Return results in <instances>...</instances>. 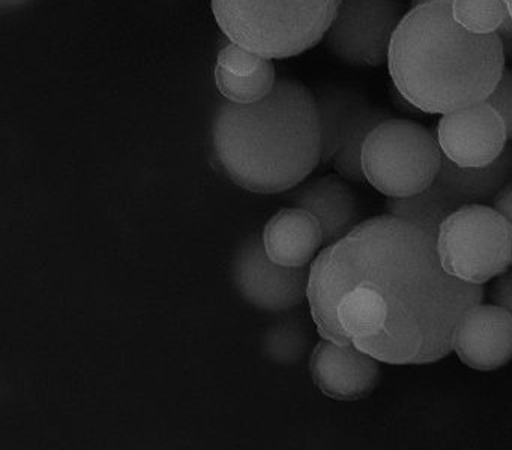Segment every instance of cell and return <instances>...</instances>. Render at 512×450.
I'll return each instance as SVG.
<instances>
[{"label":"cell","mask_w":512,"mask_h":450,"mask_svg":"<svg viewBox=\"0 0 512 450\" xmlns=\"http://www.w3.org/2000/svg\"><path fill=\"white\" fill-rule=\"evenodd\" d=\"M359 282L373 285L388 303L385 330L358 342L383 363L427 365L452 351L461 315L482 303V285L445 272L436 237L394 216H374L334 243Z\"/></svg>","instance_id":"cell-1"},{"label":"cell","mask_w":512,"mask_h":450,"mask_svg":"<svg viewBox=\"0 0 512 450\" xmlns=\"http://www.w3.org/2000/svg\"><path fill=\"white\" fill-rule=\"evenodd\" d=\"M211 140L218 167L235 185L256 194L290 191L322 158L313 90L283 77L262 101L223 102L212 122Z\"/></svg>","instance_id":"cell-2"},{"label":"cell","mask_w":512,"mask_h":450,"mask_svg":"<svg viewBox=\"0 0 512 450\" xmlns=\"http://www.w3.org/2000/svg\"><path fill=\"white\" fill-rule=\"evenodd\" d=\"M497 33L476 35L455 21L449 0L413 6L389 47L388 69L418 110L446 114L485 101L505 69Z\"/></svg>","instance_id":"cell-3"},{"label":"cell","mask_w":512,"mask_h":450,"mask_svg":"<svg viewBox=\"0 0 512 450\" xmlns=\"http://www.w3.org/2000/svg\"><path fill=\"white\" fill-rule=\"evenodd\" d=\"M340 0H211L229 41L266 59L299 56L325 39Z\"/></svg>","instance_id":"cell-4"},{"label":"cell","mask_w":512,"mask_h":450,"mask_svg":"<svg viewBox=\"0 0 512 450\" xmlns=\"http://www.w3.org/2000/svg\"><path fill=\"white\" fill-rule=\"evenodd\" d=\"M443 153L436 132L406 119L380 123L362 149L365 180L386 198H403L433 185Z\"/></svg>","instance_id":"cell-5"},{"label":"cell","mask_w":512,"mask_h":450,"mask_svg":"<svg viewBox=\"0 0 512 450\" xmlns=\"http://www.w3.org/2000/svg\"><path fill=\"white\" fill-rule=\"evenodd\" d=\"M436 248L446 273L484 285L512 267V225L493 206L460 207L440 225Z\"/></svg>","instance_id":"cell-6"},{"label":"cell","mask_w":512,"mask_h":450,"mask_svg":"<svg viewBox=\"0 0 512 450\" xmlns=\"http://www.w3.org/2000/svg\"><path fill=\"white\" fill-rule=\"evenodd\" d=\"M313 95L322 141L320 165H332L349 182H365L362 173L365 141L392 114L361 90L344 84H320Z\"/></svg>","instance_id":"cell-7"},{"label":"cell","mask_w":512,"mask_h":450,"mask_svg":"<svg viewBox=\"0 0 512 450\" xmlns=\"http://www.w3.org/2000/svg\"><path fill=\"white\" fill-rule=\"evenodd\" d=\"M404 15L403 0H340L323 41L341 62L376 68L388 63L389 47Z\"/></svg>","instance_id":"cell-8"},{"label":"cell","mask_w":512,"mask_h":450,"mask_svg":"<svg viewBox=\"0 0 512 450\" xmlns=\"http://www.w3.org/2000/svg\"><path fill=\"white\" fill-rule=\"evenodd\" d=\"M233 282L239 294L262 311H289L307 297L310 267H286L266 254L262 237L242 243L232 264Z\"/></svg>","instance_id":"cell-9"},{"label":"cell","mask_w":512,"mask_h":450,"mask_svg":"<svg viewBox=\"0 0 512 450\" xmlns=\"http://www.w3.org/2000/svg\"><path fill=\"white\" fill-rule=\"evenodd\" d=\"M436 135L443 156L461 167L493 164L509 141L505 122L485 101L442 114Z\"/></svg>","instance_id":"cell-10"},{"label":"cell","mask_w":512,"mask_h":450,"mask_svg":"<svg viewBox=\"0 0 512 450\" xmlns=\"http://www.w3.org/2000/svg\"><path fill=\"white\" fill-rule=\"evenodd\" d=\"M310 374L317 389L335 401L368 398L380 380V360L350 344L322 339L310 357Z\"/></svg>","instance_id":"cell-11"},{"label":"cell","mask_w":512,"mask_h":450,"mask_svg":"<svg viewBox=\"0 0 512 450\" xmlns=\"http://www.w3.org/2000/svg\"><path fill=\"white\" fill-rule=\"evenodd\" d=\"M452 351L475 371L490 372L512 360V317L490 303L467 309L452 335Z\"/></svg>","instance_id":"cell-12"},{"label":"cell","mask_w":512,"mask_h":450,"mask_svg":"<svg viewBox=\"0 0 512 450\" xmlns=\"http://www.w3.org/2000/svg\"><path fill=\"white\" fill-rule=\"evenodd\" d=\"M361 284L350 264L334 245L325 246L314 258L308 275L307 299L320 338L350 344L338 323V305Z\"/></svg>","instance_id":"cell-13"},{"label":"cell","mask_w":512,"mask_h":450,"mask_svg":"<svg viewBox=\"0 0 512 450\" xmlns=\"http://www.w3.org/2000/svg\"><path fill=\"white\" fill-rule=\"evenodd\" d=\"M289 200L319 221L323 248L344 239L362 222L358 195L340 174H328L298 185Z\"/></svg>","instance_id":"cell-14"},{"label":"cell","mask_w":512,"mask_h":450,"mask_svg":"<svg viewBox=\"0 0 512 450\" xmlns=\"http://www.w3.org/2000/svg\"><path fill=\"white\" fill-rule=\"evenodd\" d=\"M512 182V146L485 167H461L443 156L433 188L451 212L472 204L491 203L503 186Z\"/></svg>","instance_id":"cell-15"},{"label":"cell","mask_w":512,"mask_h":450,"mask_svg":"<svg viewBox=\"0 0 512 450\" xmlns=\"http://www.w3.org/2000/svg\"><path fill=\"white\" fill-rule=\"evenodd\" d=\"M262 242L274 263L286 267L310 266L323 248V231L308 210L286 207L269 219L263 228Z\"/></svg>","instance_id":"cell-16"},{"label":"cell","mask_w":512,"mask_h":450,"mask_svg":"<svg viewBox=\"0 0 512 450\" xmlns=\"http://www.w3.org/2000/svg\"><path fill=\"white\" fill-rule=\"evenodd\" d=\"M386 321L388 303L368 282L349 291L338 305V323L353 344L379 336L385 330Z\"/></svg>","instance_id":"cell-17"},{"label":"cell","mask_w":512,"mask_h":450,"mask_svg":"<svg viewBox=\"0 0 512 450\" xmlns=\"http://www.w3.org/2000/svg\"><path fill=\"white\" fill-rule=\"evenodd\" d=\"M385 210L388 215L409 222L434 237L452 213L433 185L410 197L386 198Z\"/></svg>","instance_id":"cell-18"},{"label":"cell","mask_w":512,"mask_h":450,"mask_svg":"<svg viewBox=\"0 0 512 450\" xmlns=\"http://www.w3.org/2000/svg\"><path fill=\"white\" fill-rule=\"evenodd\" d=\"M310 348V332L301 318H289L266 330L263 353L272 362L293 365L299 362Z\"/></svg>","instance_id":"cell-19"},{"label":"cell","mask_w":512,"mask_h":450,"mask_svg":"<svg viewBox=\"0 0 512 450\" xmlns=\"http://www.w3.org/2000/svg\"><path fill=\"white\" fill-rule=\"evenodd\" d=\"M215 87L226 101L233 104H253L271 95L277 86V71L272 60L268 65L251 77H233L223 69H214Z\"/></svg>","instance_id":"cell-20"},{"label":"cell","mask_w":512,"mask_h":450,"mask_svg":"<svg viewBox=\"0 0 512 450\" xmlns=\"http://www.w3.org/2000/svg\"><path fill=\"white\" fill-rule=\"evenodd\" d=\"M455 21L476 35H493L511 20L503 0H451Z\"/></svg>","instance_id":"cell-21"},{"label":"cell","mask_w":512,"mask_h":450,"mask_svg":"<svg viewBox=\"0 0 512 450\" xmlns=\"http://www.w3.org/2000/svg\"><path fill=\"white\" fill-rule=\"evenodd\" d=\"M497 111L503 122H505L506 132H508L509 141L512 140V68L503 69L499 81L494 86L493 92L485 99Z\"/></svg>","instance_id":"cell-22"},{"label":"cell","mask_w":512,"mask_h":450,"mask_svg":"<svg viewBox=\"0 0 512 450\" xmlns=\"http://www.w3.org/2000/svg\"><path fill=\"white\" fill-rule=\"evenodd\" d=\"M491 302L494 305L500 306L511 314L512 317V270L508 269L506 272L500 273L493 281L490 288Z\"/></svg>","instance_id":"cell-23"},{"label":"cell","mask_w":512,"mask_h":450,"mask_svg":"<svg viewBox=\"0 0 512 450\" xmlns=\"http://www.w3.org/2000/svg\"><path fill=\"white\" fill-rule=\"evenodd\" d=\"M491 204H493L494 209L502 213V215L508 219L509 224L512 225V182H509L508 185L500 189L499 194L494 197Z\"/></svg>","instance_id":"cell-24"},{"label":"cell","mask_w":512,"mask_h":450,"mask_svg":"<svg viewBox=\"0 0 512 450\" xmlns=\"http://www.w3.org/2000/svg\"><path fill=\"white\" fill-rule=\"evenodd\" d=\"M34 2L35 0H0V11L4 12V14L16 12Z\"/></svg>","instance_id":"cell-25"},{"label":"cell","mask_w":512,"mask_h":450,"mask_svg":"<svg viewBox=\"0 0 512 450\" xmlns=\"http://www.w3.org/2000/svg\"><path fill=\"white\" fill-rule=\"evenodd\" d=\"M437 2V0H412V8L413 6L424 5V3ZM451 2V0H449Z\"/></svg>","instance_id":"cell-26"}]
</instances>
